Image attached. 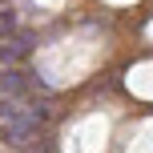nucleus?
Masks as SVG:
<instances>
[{"mask_svg": "<svg viewBox=\"0 0 153 153\" xmlns=\"http://www.w3.org/2000/svg\"><path fill=\"white\" fill-rule=\"evenodd\" d=\"M24 93H45V81H36V76L24 73V69H4L0 73V97L20 101Z\"/></svg>", "mask_w": 153, "mask_h": 153, "instance_id": "f03ea898", "label": "nucleus"}, {"mask_svg": "<svg viewBox=\"0 0 153 153\" xmlns=\"http://www.w3.org/2000/svg\"><path fill=\"white\" fill-rule=\"evenodd\" d=\"M28 53H32V40H28V36H8L4 45H0V61H4L8 69H12V65H20Z\"/></svg>", "mask_w": 153, "mask_h": 153, "instance_id": "7ed1b4c3", "label": "nucleus"}, {"mask_svg": "<svg viewBox=\"0 0 153 153\" xmlns=\"http://www.w3.org/2000/svg\"><path fill=\"white\" fill-rule=\"evenodd\" d=\"M48 121V105H24V101L0 97V125H4V141L16 149H28L36 141V125Z\"/></svg>", "mask_w": 153, "mask_h": 153, "instance_id": "f257e3e1", "label": "nucleus"}, {"mask_svg": "<svg viewBox=\"0 0 153 153\" xmlns=\"http://www.w3.org/2000/svg\"><path fill=\"white\" fill-rule=\"evenodd\" d=\"M12 32H16V12L0 8V36H12Z\"/></svg>", "mask_w": 153, "mask_h": 153, "instance_id": "20e7f679", "label": "nucleus"}]
</instances>
